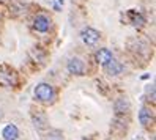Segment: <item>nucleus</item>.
I'll return each instance as SVG.
<instances>
[{
    "label": "nucleus",
    "instance_id": "obj_1",
    "mask_svg": "<svg viewBox=\"0 0 156 140\" xmlns=\"http://www.w3.org/2000/svg\"><path fill=\"white\" fill-rule=\"evenodd\" d=\"M35 98L40 102H44V104H51V102L55 99V90L51 83L41 82L35 87Z\"/></svg>",
    "mask_w": 156,
    "mask_h": 140
},
{
    "label": "nucleus",
    "instance_id": "obj_2",
    "mask_svg": "<svg viewBox=\"0 0 156 140\" xmlns=\"http://www.w3.org/2000/svg\"><path fill=\"white\" fill-rule=\"evenodd\" d=\"M0 85L6 88H11L17 85V76L16 72L6 66H0Z\"/></svg>",
    "mask_w": 156,
    "mask_h": 140
},
{
    "label": "nucleus",
    "instance_id": "obj_3",
    "mask_svg": "<svg viewBox=\"0 0 156 140\" xmlns=\"http://www.w3.org/2000/svg\"><path fill=\"white\" fill-rule=\"evenodd\" d=\"M66 69L69 74H73V76H84L85 71H87V66L82 58L79 57H73L68 60V65H66Z\"/></svg>",
    "mask_w": 156,
    "mask_h": 140
},
{
    "label": "nucleus",
    "instance_id": "obj_4",
    "mask_svg": "<svg viewBox=\"0 0 156 140\" xmlns=\"http://www.w3.org/2000/svg\"><path fill=\"white\" fill-rule=\"evenodd\" d=\"M80 38H82V41H84L87 46H95L99 41L101 35H99L98 30L91 29V27H87V29H84L80 32Z\"/></svg>",
    "mask_w": 156,
    "mask_h": 140
},
{
    "label": "nucleus",
    "instance_id": "obj_5",
    "mask_svg": "<svg viewBox=\"0 0 156 140\" xmlns=\"http://www.w3.org/2000/svg\"><path fill=\"white\" fill-rule=\"evenodd\" d=\"M33 29L38 32V33L49 32V29H51V19H49L48 16H44V14L35 16V19H33Z\"/></svg>",
    "mask_w": 156,
    "mask_h": 140
},
{
    "label": "nucleus",
    "instance_id": "obj_6",
    "mask_svg": "<svg viewBox=\"0 0 156 140\" xmlns=\"http://www.w3.org/2000/svg\"><path fill=\"white\" fill-rule=\"evenodd\" d=\"M103 68H104L106 74H109V76H120V74L125 71V66L115 58H112L111 61H107Z\"/></svg>",
    "mask_w": 156,
    "mask_h": 140
},
{
    "label": "nucleus",
    "instance_id": "obj_7",
    "mask_svg": "<svg viewBox=\"0 0 156 140\" xmlns=\"http://www.w3.org/2000/svg\"><path fill=\"white\" fill-rule=\"evenodd\" d=\"M139 121H140V124L144 128H148L153 124V121H154V115H153V110L150 107H147L144 106L139 112Z\"/></svg>",
    "mask_w": 156,
    "mask_h": 140
},
{
    "label": "nucleus",
    "instance_id": "obj_8",
    "mask_svg": "<svg viewBox=\"0 0 156 140\" xmlns=\"http://www.w3.org/2000/svg\"><path fill=\"white\" fill-rule=\"evenodd\" d=\"M114 109H115V114L117 115H125L129 112L131 109V104H129V101H128V98H118L115 102H114Z\"/></svg>",
    "mask_w": 156,
    "mask_h": 140
},
{
    "label": "nucleus",
    "instance_id": "obj_9",
    "mask_svg": "<svg viewBox=\"0 0 156 140\" xmlns=\"http://www.w3.org/2000/svg\"><path fill=\"white\" fill-rule=\"evenodd\" d=\"M3 140H17L19 138V129L16 124H6L2 131Z\"/></svg>",
    "mask_w": 156,
    "mask_h": 140
},
{
    "label": "nucleus",
    "instance_id": "obj_10",
    "mask_svg": "<svg viewBox=\"0 0 156 140\" xmlns=\"http://www.w3.org/2000/svg\"><path fill=\"white\" fill-rule=\"evenodd\" d=\"M95 58H96V61L101 65V66H104L107 61H111L114 58V54L109 49H98L96 54H95Z\"/></svg>",
    "mask_w": 156,
    "mask_h": 140
},
{
    "label": "nucleus",
    "instance_id": "obj_11",
    "mask_svg": "<svg viewBox=\"0 0 156 140\" xmlns=\"http://www.w3.org/2000/svg\"><path fill=\"white\" fill-rule=\"evenodd\" d=\"M128 16H129V21L134 27H144L145 25V17L140 14V13H137V11H129L128 13Z\"/></svg>",
    "mask_w": 156,
    "mask_h": 140
},
{
    "label": "nucleus",
    "instance_id": "obj_12",
    "mask_svg": "<svg viewBox=\"0 0 156 140\" xmlns=\"http://www.w3.org/2000/svg\"><path fill=\"white\" fill-rule=\"evenodd\" d=\"M33 126L38 129V131L46 129V128H48V118H46L44 115H41V114L33 115Z\"/></svg>",
    "mask_w": 156,
    "mask_h": 140
},
{
    "label": "nucleus",
    "instance_id": "obj_13",
    "mask_svg": "<svg viewBox=\"0 0 156 140\" xmlns=\"http://www.w3.org/2000/svg\"><path fill=\"white\" fill-rule=\"evenodd\" d=\"M43 140H63V134H62V131H58V129H52V131H49V132L44 135Z\"/></svg>",
    "mask_w": 156,
    "mask_h": 140
}]
</instances>
